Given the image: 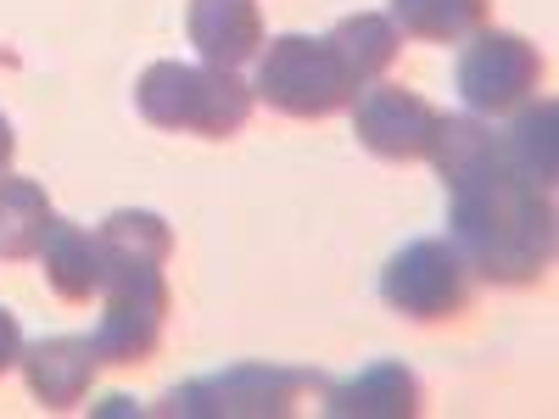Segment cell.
Returning <instances> with one entry per match:
<instances>
[{
  "label": "cell",
  "instance_id": "d6986e66",
  "mask_svg": "<svg viewBox=\"0 0 559 419\" xmlns=\"http://www.w3.org/2000/svg\"><path fill=\"white\" fill-rule=\"evenodd\" d=\"M12 152H17V134H12V123L0 118V173L12 168Z\"/></svg>",
  "mask_w": 559,
  "mask_h": 419
},
{
  "label": "cell",
  "instance_id": "30bf717a",
  "mask_svg": "<svg viewBox=\"0 0 559 419\" xmlns=\"http://www.w3.org/2000/svg\"><path fill=\"white\" fill-rule=\"evenodd\" d=\"M319 397H324V414L331 419H414L419 403H426V386H419V375L408 363L381 358V363L358 369L353 381L324 386Z\"/></svg>",
  "mask_w": 559,
  "mask_h": 419
},
{
  "label": "cell",
  "instance_id": "2e32d148",
  "mask_svg": "<svg viewBox=\"0 0 559 419\" xmlns=\"http://www.w3.org/2000/svg\"><path fill=\"white\" fill-rule=\"evenodd\" d=\"M331 45L342 51V62L353 68L358 84H376V79L397 62L403 34H397V23L381 17V12H353V17H342V23L331 28Z\"/></svg>",
  "mask_w": 559,
  "mask_h": 419
},
{
  "label": "cell",
  "instance_id": "e0dca14e",
  "mask_svg": "<svg viewBox=\"0 0 559 419\" xmlns=\"http://www.w3.org/2000/svg\"><path fill=\"white\" fill-rule=\"evenodd\" d=\"M102 252L107 258H146V263H168V252H174V229L157 218V213H146V207H118L102 229Z\"/></svg>",
  "mask_w": 559,
  "mask_h": 419
},
{
  "label": "cell",
  "instance_id": "3957f363",
  "mask_svg": "<svg viewBox=\"0 0 559 419\" xmlns=\"http://www.w3.org/2000/svg\"><path fill=\"white\" fill-rule=\"evenodd\" d=\"M331 381L313 369H286V363H229L218 375L185 381L163 392L152 414L163 419H280L292 414L308 392H324Z\"/></svg>",
  "mask_w": 559,
  "mask_h": 419
},
{
  "label": "cell",
  "instance_id": "277c9868",
  "mask_svg": "<svg viewBox=\"0 0 559 419\" xmlns=\"http://www.w3.org/2000/svg\"><path fill=\"white\" fill-rule=\"evenodd\" d=\"M358 79L342 62V51L331 45V34H280L269 39V51L258 62V84L252 101H269L274 112L286 118H331L342 107H353Z\"/></svg>",
  "mask_w": 559,
  "mask_h": 419
},
{
  "label": "cell",
  "instance_id": "9a60e30c",
  "mask_svg": "<svg viewBox=\"0 0 559 419\" xmlns=\"http://www.w3.org/2000/svg\"><path fill=\"white\" fill-rule=\"evenodd\" d=\"M492 0H392V23L408 39H431V45H459L476 28H487Z\"/></svg>",
  "mask_w": 559,
  "mask_h": 419
},
{
  "label": "cell",
  "instance_id": "8fae6325",
  "mask_svg": "<svg viewBox=\"0 0 559 419\" xmlns=\"http://www.w3.org/2000/svg\"><path fill=\"white\" fill-rule=\"evenodd\" d=\"M185 34H191V45L202 51L207 68L236 73L263 45V12H258V0H191Z\"/></svg>",
  "mask_w": 559,
  "mask_h": 419
},
{
  "label": "cell",
  "instance_id": "5b68a950",
  "mask_svg": "<svg viewBox=\"0 0 559 419\" xmlns=\"http://www.w3.org/2000/svg\"><path fill=\"white\" fill-rule=\"evenodd\" d=\"M107 313L96 324V352L102 363H118V369H134L146 363L163 342V324H168V279H163V263H146V258H107Z\"/></svg>",
  "mask_w": 559,
  "mask_h": 419
},
{
  "label": "cell",
  "instance_id": "9c48e42d",
  "mask_svg": "<svg viewBox=\"0 0 559 419\" xmlns=\"http://www.w3.org/2000/svg\"><path fill=\"white\" fill-rule=\"evenodd\" d=\"M96 369H102V352L90 336H45V342L23 347V381H28L34 403L51 414L79 408L90 381H96Z\"/></svg>",
  "mask_w": 559,
  "mask_h": 419
},
{
  "label": "cell",
  "instance_id": "8992f818",
  "mask_svg": "<svg viewBox=\"0 0 559 419\" xmlns=\"http://www.w3.org/2000/svg\"><path fill=\"white\" fill-rule=\"evenodd\" d=\"M453 84H459V101L471 107V118L515 112L521 101L537 96V84H543V51L526 34L476 28L471 45L459 51Z\"/></svg>",
  "mask_w": 559,
  "mask_h": 419
},
{
  "label": "cell",
  "instance_id": "5bb4252c",
  "mask_svg": "<svg viewBox=\"0 0 559 419\" xmlns=\"http://www.w3.org/2000/svg\"><path fill=\"white\" fill-rule=\"evenodd\" d=\"M51 224H57V207L45 196V184L0 173V258H39Z\"/></svg>",
  "mask_w": 559,
  "mask_h": 419
},
{
  "label": "cell",
  "instance_id": "6da1fadb",
  "mask_svg": "<svg viewBox=\"0 0 559 419\" xmlns=\"http://www.w3.org/2000/svg\"><path fill=\"white\" fill-rule=\"evenodd\" d=\"M437 179L448 184V241L487 286H532L554 263V202L503 157L481 118H442Z\"/></svg>",
  "mask_w": 559,
  "mask_h": 419
},
{
  "label": "cell",
  "instance_id": "ba28073f",
  "mask_svg": "<svg viewBox=\"0 0 559 419\" xmlns=\"http://www.w3.org/2000/svg\"><path fill=\"white\" fill-rule=\"evenodd\" d=\"M353 134L364 152H376L386 163H414L437 152L442 112L403 84H364L353 96Z\"/></svg>",
  "mask_w": 559,
  "mask_h": 419
},
{
  "label": "cell",
  "instance_id": "4fadbf2b",
  "mask_svg": "<svg viewBox=\"0 0 559 419\" xmlns=\"http://www.w3.org/2000/svg\"><path fill=\"white\" fill-rule=\"evenodd\" d=\"M503 157L515 163V173L537 191H554V173H559V107L548 96L537 101H521L515 107V123L503 134Z\"/></svg>",
  "mask_w": 559,
  "mask_h": 419
},
{
  "label": "cell",
  "instance_id": "ac0fdd59",
  "mask_svg": "<svg viewBox=\"0 0 559 419\" xmlns=\"http://www.w3.org/2000/svg\"><path fill=\"white\" fill-rule=\"evenodd\" d=\"M23 347H28V342H23V324H17V313L0 308V375L23 363Z\"/></svg>",
  "mask_w": 559,
  "mask_h": 419
},
{
  "label": "cell",
  "instance_id": "7c38bea8",
  "mask_svg": "<svg viewBox=\"0 0 559 419\" xmlns=\"http://www.w3.org/2000/svg\"><path fill=\"white\" fill-rule=\"evenodd\" d=\"M39 263H45V279L62 302H90L102 297L107 286V252H102V236H90L84 224H68L57 218L51 236L39 247Z\"/></svg>",
  "mask_w": 559,
  "mask_h": 419
},
{
  "label": "cell",
  "instance_id": "7a4b0ae2",
  "mask_svg": "<svg viewBox=\"0 0 559 419\" xmlns=\"http://www.w3.org/2000/svg\"><path fill=\"white\" fill-rule=\"evenodd\" d=\"M134 107L152 129L168 134H202L229 140L252 118V84H241L229 68H197V62H152L134 84Z\"/></svg>",
  "mask_w": 559,
  "mask_h": 419
},
{
  "label": "cell",
  "instance_id": "52a82bcc",
  "mask_svg": "<svg viewBox=\"0 0 559 419\" xmlns=\"http://www.w3.org/2000/svg\"><path fill=\"white\" fill-rule=\"evenodd\" d=\"M381 302L414 324H442L471 302V268L453 241H408L381 268Z\"/></svg>",
  "mask_w": 559,
  "mask_h": 419
}]
</instances>
